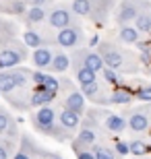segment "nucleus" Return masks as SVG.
I'll list each match as a JSON object with an SVG mask.
<instances>
[{
  "instance_id": "1",
  "label": "nucleus",
  "mask_w": 151,
  "mask_h": 159,
  "mask_svg": "<svg viewBox=\"0 0 151 159\" xmlns=\"http://www.w3.org/2000/svg\"><path fill=\"white\" fill-rule=\"evenodd\" d=\"M95 48H97V54L101 56L104 64L108 68H112V70L120 72V75H134L139 70V64H141L139 56L134 52H130V50H124L120 46V41L116 43V41L104 39Z\"/></svg>"
},
{
  "instance_id": "2",
  "label": "nucleus",
  "mask_w": 151,
  "mask_h": 159,
  "mask_svg": "<svg viewBox=\"0 0 151 159\" xmlns=\"http://www.w3.org/2000/svg\"><path fill=\"white\" fill-rule=\"evenodd\" d=\"M108 134L104 130V126L97 122L95 118H91L89 114H85L81 120V126L77 130V134L70 139V149L75 153H81V151H87L91 149L97 141H101V136Z\"/></svg>"
},
{
  "instance_id": "3",
  "label": "nucleus",
  "mask_w": 151,
  "mask_h": 159,
  "mask_svg": "<svg viewBox=\"0 0 151 159\" xmlns=\"http://www.w3.org/2000/svg\"><path fill=\"white\" fill-rule=\"evenodd\" d=\"M58 97H60V106L66 107V110H73V112L85 116L87 112V99L85 95L81 93V89L75 87V83L70 81L68 77H58Z\"/></svg>"
},
{
  "instance_id": "4",
  "label": "nucleus",
  "mask_w": 151,
  "mask_h": 159,
  "mask_svg": "<svg viewBox=\"0 0 151 159\" xmlns=\"http://www.w3.org/2000/svg\"><path fill=\"white\" fill-rule=\"evenodd\" d=\"M91 68L93 72H101L106 68L101 56L97 54V50L93 48H75L73 54H70V68L77 70V68Z\"/></svg>"
},
{
  "instance_id": "5",
  "label": "nucleus",
  "mask_w": 151,
  "mask_h": 159,
  "mask_svg": "<svg viewBox=\"0 0 151 159\" xmlns=\"http://www.w3.org/2000/svg\"><path fill=\"white\" fill-rule=\"evenodd\" d=\"M29 58V50L23 41L12 39L8 46H4L0 50V70H6V68H15V66L23 64L25 60Z\"/></svg>"
},
{
  "instance_id": "6",
  "label": "nucleus",
  "mask_w": 151,
  "mask_h": 159,
  "mask_svg": "<svg viewBox=\"0 0 151 159\" xmlns=\"http://www.w3.org/2000/svg\"><path fill=\"white\" fill-rule=\"evenodd\" d=\"M56 124H58V110H56V106H52V103H50V106L37 107V110L31 114V126H33L40 134L50 136Z\"/></svg>"
},
{
  "instance_id": "7",
  "label": "nucleus",
  "mask_w": 151,
  "mask_h": 159,
  "mask_svg": "<svg viewBox=\"0 0 151 159\" xmlns=\"http://www.w3.org/2000/svg\"><path fill=\"white\" fill-rule=\"evenodd\" d=\"M52 29L60 31L64 27H68L73 23H79V17L75 15L73 11V6L66 4V2H58V4H54L48 8V21H46Z\"/></svg>"
},
{
  "instance_id": "8",
  "label": "nucleus",
  "mask_w": 151,
  "mask_h": 159,
  "mask_svg": "<svg viewBox=\"0 0 151 159\" xmlns=\"http://www.w3.org/2000/svg\"><path fill=\"white\" fill-rule=\"evenodd\" d=\"M56 43L62 50H75L85 43V29L81 23H73L64 29L56 31Z\"/></svg>"
},
{
  "instance_id": "9",
  "label": "nucleus",
  "mask_w": 151,
  "mask_h": 159,
  "mask_svg": "<svg viewBox=\"0 0 151 159\" xmlns=\"http://www.w3.org/2000/svg\"><path fill=\"white\" fill-rule=\"evenodd\" d=\"M126 118V124L130 132L134 134H143L151 128V116H149V110H147V103L145 106H137V107H130L126 114H122Z\"/></svg>"
},
{
  "instance_id": "10",
  "label": "nucleus",
  "mask_w": 151,
  "mask_h": 159,
  "mask_svg": "<svg viewBox=\"0 0 151 159\" xmlns=\"http://www.w3.org/2000/svg\"><path fill=\"white\" fill-rule=\"evenodd\" d=\"M147 0H120L116 11V25L124 27V25H133L134 19L139 17V12L143 11Z\"/></svg>"
},
{
  "instance_id": "11",
  "label": "nucleus",
  "mask_w": 151,
  "mask_h": 159,
  "mask_svg": "<svg viewBox=\"0 0 151 159\" xmlns=\"http://www.w3.org/2000/svg\"><path fill=\"white\" fill-rule=\"evenodd\" d=\"M81 93L85 95V99L95 103V106H110V91L112 89L108 87V83H89V85H81Z\"/></svg>"
},
{
  "instance_id": "12",
  "label": "nucleus",
  "mask_w": 151,
  "mask_h": 159,
  "mask_svg": "<svg viewBox=\"0 0 151 159\" xmlns=\"http://www.w3.org/2000/svg\"><path fill=\"white\" fill-rule=\"evenodd\" d=\"M91 4H93V12H91V17H89V21H93V23H97V25H104L110 19L112 11H114V6L118 2L116 0H91Z\"/></svg>"
},
{
  "instance_id": "13",
  "label": "nucleus",
  "mask_w": 151,
  "mask_h": 159,
  "mask_svg": "<svg viewBox=\"0 0 151 159\" xmlns=\"http://www.w3.org/2000/svg\"><path fill=\"white\" fill-rule=\"evenodd\" d=\"M81 120H83L81 114H77V112H73V110H66V107L60 106V110H58V124L68 132L70 136L77 134V130H79V126H81Z\"/></svg>"
},
{
  "instance_id": "14",
  "label": "nucleus",
  "mask_w": 151,
  "mask_h": 159,
  "mask_svg": "<svg viewBox=\"0 0 151 159\" xmlns=\"http://www.w3.org/2000/svg\"><path fill=\"white\" fill-rule=\"evenodd\" d=\"M101 126H104V130L108 134H122V132L128 128L126 118H124L122 114H114V112H108V116H106L104 122H101Z\"/></svg>"
},
{
  "instance_id": "15",
  "label": "nucleus",
  "mask_w": 151,
  "mask_h": 159,
  "mask_svg": "<svg viewBox=\"0 0 151 159\" xmlns=\"http://www.w3.org/2000/svg\"><path fill=\"white\" fill-rule=\"evenodd\" d=\"M0 136H8V139H17V141H19V136H21L19 134L17 120L12 118L2 106H0Z\"/></svg>"
},
{
  "instance_id": "16",
  "label": "nucleus",
  "mask_w": 151,
  "mask_h": 159,
  "mask_svg": "<svg viewBox=\"0 0 151 159\" xmlns=\"http://www.w3.org/2000/svg\"><path fill=\"white\" fill-rule=\"evenodd\" d=\"M56 97H58V95L54 93V91H50V89H46V87H41V85H35V89L31 91V95H29V106L31 107L50 106Z\"/></svg>"
},
{
  "instance_id": "17",
  "label": "nucleus",
  "mask_w": 151,
  "mask_h": 159,
  "mask_svg": "<svg viewBox=\"0 0 151 159\" xmlns=\"http://www.w3.org/2000/svg\"><path fill=\"white\" fill-rule=\"evenodd\" d=\"M134 101V93L130 85H118L110 91V106H128Z\"/></svg>"
},
{
  "instance_id": "18",
  "label": "nucleus",
  "mask_w": 151,
  "mask_h": 159,
  "mask_svg": "<svg viewBox=\"0 0 151 159\" xmlns=\"http://www.w3.org/2000/svg\"><path fill=\"white\" fill-rule=\"evenodd\" d=\"M54 52H56V48H35L33 52H31V62H33L40 70H48V66L52 64V58H54Z\"/></svg>"
},
{
  "instance_id": "19",
  "label": "nucleus",
  "mask_w": 151,
  "mask_h": 159,
  "mask_svg": "<svg viewBox=\"0 0 151 159\" xmlns=\"http://www.w3.org/2000/svg\"><path fill=\"white\" fill-rule=\"evenodd\" d=\"M21 19H23V23L27 25V27H37V25L48 21V8L46 6H29L27 12H25Z\"/></svg>"
},
{
  "instance_id": "20",
  "label": "nucleus",
  "mask_w": 151,
  "mask_h": 159,
  "mask_svg": "<svg viewBox=\"0 0 151 159\" xmlns=\"http://www.w3.org/2000/svg\"><path fill=\"white\" fill-rule=\"evenodd\" d=\"M70 68V56L64 52L62 48H56V52H54V58H52V64L48 66V70L50 72H56V75H62Z\"/></svg>"
},
{
  "instance_id": "21",
  "label": "nucleus",
  "mask_w": 151,
  "mask_h": 159,
  "mask_svg": "<svg viewBox=\"0 0 151 159\" xmlns=\"http://www.w3.org/2000/svg\"><path fill=\"white\" fill-rule=\"evenodd\" d=\"M29 8L27 0H8V2H0V15H11V17H23Z\"/></svg>"
},
{
  "instance_id": "22",
  "label": "nucleus",
  "mask_w": 151,
  "mask_h": 159,
  "mask_svg": "<svg viewBox=\"0 0 151 159\" xmlns=\"http://www.w3.org/2000/svg\"><path fill=\"white\" fill-rule=\"evenodd\" d=\"M17 23L15 21H6V19L0 17V50L4 46H8L12 39H17Z\"/></svg>"
},
{
  "instance_id": "23",
  "label": "nucleus",
  "mask_w": 151,
  "mask_h": 159,
  "mask_svg": "<svg viewBox=\"0 0 151 159\" xmlns=\"http://www.w3.org/2000/svg\"><path fill=\"white\" fill-rule=\"evenodd\" d=\"M91 151L95 155V159H122V155H118L114 145H110L108 141H97L91 147Z\"/></svg>"
},
{
  "instance_id": "24",
  "label": "nucleus",
  "mask_w": 151,
  "mask_h": 159,
  "mask_svg": "<svg viewBox=\"0 0 151 159\" xmlns=\"http://www.w3.org/2000/svg\"><path fill=\"white\" fill-rule=\"evenodd\" d=\"M139 39H141V31L137 29L134 25H124V27H118V41H120V43L134 46Z\"/></svg>"
},
{
  "instance_id": "25",
  "label": "nucleus",
  "mask_w": 151,
  "mask_h": 159,
  "mask_svg": "<svg viewBox=\"0 0 151 159\" xmlns=\"http://www.w3.org/2000/svg\"><path fill=\"white\" fill-rule=\"evenodd\" d=\"M134 27L141 31V33H151V2L147 0L143 11L139 12V17L134 19Z\"/></svg>"
},
{
  "instance_id": "26",
  "label": "nucleus",
  "mask_w": 151,
  "mask_h": 159,
  "mask_svg": "<svg viewBox=\"0 0 151 159\" xmlns=\"http://www.w3.org/2000/svg\"><path fill=\"white\" fill-rule=\"evenodd\" d=\"M128 151L134 157H147L151 153V145L145 143L143 139H133V141H128Z\"/></svg>"
},
{
  "instance_id": "27",
  "label": "nucleus",
  "mask_w": 151,
  "mask_h": 159,
  "mask_svg": "<svg viewBox=\"0 0 151 159\" xmlns=\"http://www.w3.org/2000/svg\"><path fill=\"white\" fill-rule=\"evenodd\" d=\"M15 151H17V139L0 136V159H12Z\"/></svg>"
},
{
  "instance_id": "28",
  "label": "nucleus",
  "mask_w": 151,
  "mask_h": 159,
  "mask_svg": "<svg viewBox=\"0 0 151 159\" xmlns=\"http://www.w3.org/2000/svg\"><path fill=\"white\" fill-rule=\"evenodd\" d=\"M70 6H73V11H75L77 17L89 19V17H91V12H93L91 0H73V2H70Z\"/></svg>"
},
{
  "instance_id": "29",
  "label": "nucleus",
  "mask_w": 151,
  "mask_h": 159,
  "mask_svg": "<svg viewBox=\"0 0 151 159\" xmlns=\"http://www.w3.org/2000/svg\"><path fill=\"white\" fill-rule=\"evenodd\" d=\"M73 72H75V79H77V83H79V87L97 81V72H93L91 68H85V66H83V68H77V70H73Z\"/></svg>"
},
{
  "instance_id": "30",
  "label": "nucleus",
  "mask_w": 151,
  "mask_h": 159,
  "mask_svg": "<svg viewBox=\"0 0 151 159\" xmlns=\"http://www.w3.org/2000/svg\"><path fill=\"white\" fill-rule=\"evenodd\" d=\"M133 93H134V99L149 103L151 101V83H139V87L133 89Z\"/></svg>"
},
{
  "instance_id": "31",
  "label": "nucleus",
  "mask_w": 151,
  "mask_h": 159,
  "mask_svg": "<svg viewBox=\"0 0 151 159\" xmlns=\"http://www.w3.org/2000/svg\"><path fill=\"white\" fill-rule=\"evenodd\" d=\"M101 77H104V83H108V85H112V87H118V85H122L120 72L112 70V68H108V66L101 70Z\"/></svg>"
},
{
  "instance_id": "32",
  "label": "nucleus",
  "mask_w": 151,
  "mask_h": 159,
  "mask_svg": "<svg viewBox=\"0 0 151 159\" xmlns=\"http://www.w3.org/2000/svg\"><path fill=\"white\" fill-rule=\"evenodd\" d=\"M112 145H114V149H116V153H118V155H122V157L130 153V151H128V143L120 141V139H114V143H112Z\"/></svg>"
},
{
  "instance_id": "33",
  "label": "nucleus",
  "mask_w": 151,
  "mask_h": 159,
  "mask_svg": "<svg viewBox=\"0 0 151 159\" xmlns=\"http://www.w3.org/2000/svg\"><path fill=\"white\" fill-rule=\"evenodd\" d=\"M77 159H95V155H93L91 149H87V151H81V153H77Z\"/></svg>"
},
{
  "instance_id": "34",
  "label": "nucleus",
  "mask_w": 151,
  "mask_h": 159,
  "mask_svg": "<svg viewBox=\"0 0 151 159\" xmlns=\"http://www.w3.org/2000/svg\"><path fill=\"white\" fill-rule=\"evenodd\" d=\"M29 2V6H48L52 0H27Z\"/></svg>"
},
{
  "instance_id": "35",
  "label": "nucleus",
  "mask_w": 151,
  "mask_h": 159,
  "mask_svg": "<svg viewBox=\"0 0 151 159\" xmlns=\"http://www.w3.org/2000/svg\"><path fill=\"white\" fill-rule=\"evenodd\" d=\"M89 43H91V46H97V43H99V39H97V35L93 37V39H91V41H89Z\"/></svg>"
},
{
  "instance_id": "36",
  "label": "nucleus",
  "mask_w": 151,
  "mask_h": 159,
  "mask_svg": "<svg viewBox=\"0 0 151 159\" xmlns=\"http://www.w3.org/2000/svg\"><path fill=\"white\" fill-rule=\"evenodd\" d=\"M147 110H149V116H151V101H149V103H147Z\"/></svg>"
},
{
  "instance_id": "37",
  "label": "nucleus",
  "mask_w": 151,
  "mask_h": 159,
  "mask_svg": "<svg viewBox=\"0 0 151 159\" xmlns=\"http://www.w3.org/2000/svg\"><path fill=\"white\" fill-rule=\"evenodd\" d=\"M147 132H149V145H151V128H149V130H147Z\"/></svg>"
},
{
  "instance_id": "38",
  "label": "nucleus",
  "mask_w": 151,
  "mask_h": 159,
  "mask_svg": "<svg viewBox=\"0 0 151 159\" xmlns=\"http://www.w3.org/2000/svg\"><path fill=\"white\" fill-rule=\"evenodd\" d=\"M147 72H149V77H151V66H149V68H147Z\"/></svg>"
},
{
  "instance_id": "39",
  "label": "nucleus",
  "mask_w": 151,
  "mask_h": 159,
  "mask_svg": "<svg viewBox=\"0 0 151 159\" xmlns=\"http://www.w3.org/2000/svg\"><path fill=\"white\" fill-rule=\"evenodd\" d=\"M0 2H8V0H0Z\"/></svg>"
},
{
  "instance_id": "40",
  "label": "nucleus",
  "mask_w": 151,
  "mask_h": 159,
  "mask_svg": "<svg viewBox=\"0 0 151 159\" xmlns=\"http://www.w3.org/2000/svg\"><path fill=\"white\" fill-rule=\"evenodd\" d=\"M44 159H46V153H44Z\"/></svg>"
},
{
  "instance_id": "41",
  "label": "nucleus",
  "mask_w": 151,
  "mask_h": 159,
  "mask_svg": "<svg viewBox=\"0 0 151 159\" xmlns=\"http://www.w3.org/2000/svg\"><path fill=\"white\" fill-rule=\"evenodd\" d=\"M141 159H145V157H141Z\"/></svg>"
},
{
  "instance_id": "42",
  "label": "nucleus",
  "mask_w": 151,
  "mask_h": 159,
  "mask_svg": "<svg viewBox=\"0 0 151 159\" xmlns=\"http://www.w3.org/2000/svg\"><path fill=\"white\" fill-rule=\"evenodd\" d=\"M137 159H141V157H137Z\"/></svg>"
}]
</instances>
